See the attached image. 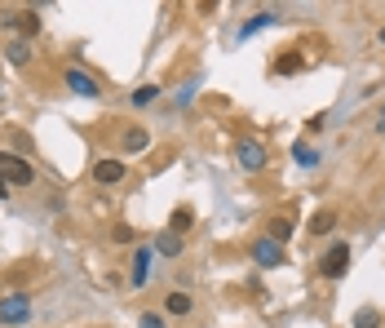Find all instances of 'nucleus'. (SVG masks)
Masks as SVG:
<instances>
[{"mask_svg": "<svg viewBox=\"0 0 385 328\" xmlns=\"http://www.w3.org/2000/svg\"><path fill=\"white\" fill-rule=\"evenodd\" d=\"M0 324H5V328L31 324V298H27V293H9V298H0Z\"/></svg>", "mask_w": 385, "mask_h": 328, "instance_id": "f257e3e1", "label": "nucleus"}, {"mask_svg": "<svg viewBox=\"0 0 385 328\" xmlns=\"http://www.w3.org/2000/svg\"><path fill=\"white\" fill-rule=\"evenodd\" d=\"M350 271V244H332V249L319 257V275L324 280H341Z\"/></svg>", "mask_w": 385, "mask_h": 328, "instance_id": "f03ea898", "label": "nucleus"}, {"mask_svg": "<svg viewBox=\"0 0 385 328\" xmlns=\"http://www.w3.org/2000/svg\"><path fill=\"white\" fill-rule=\"evenodd\" d=\"M0 177H5L9 187H31L36 169H31L27 160H18V156H5V151H0Z\"/></svg>", "mask_w": 385, "mask_h": 328, "instance_id": "7ed1b4c3", "label": "nucleus"}, {"mask_svg": "<svg viewBox=\"0 0 385 328\" xmlns=\"http://www.w3.org/2000/svg\"><path fill=\"white\" fill-rule=\"evenodd\" d=\"M124 160H97L93 164V182H102V187H115V182H124Z\"/></svg>", "mask_w": 385, "mask_h": 328, "instance_id": "20e7f679", "label": "nucleus"}, {"mask_svg": "<svg viewBox=\"0 0 385 328\" xmlns=\"http://www.w3.org/2000/svg\"><path fill=\"white\" fill-rule=\"evenodd\" d=\"M239 169L244 173H261L266 169V151H261V142H239Z\"/></svg>", "mask_w": 385, "mask_h": 328, "instance_id": "39448f33", "label": "nucleus"}, {"mask_svg": "<svg viewBox=\"0 0 385 328\" xmlns=\"http://www.w3.org/2000/svg\"><path fill=\"white\" fill-rule=\"evenodd\" d=\"M195 310V302H191V293H182V288H173V293H164V315H173V320H186Z\"/></svg>", "mask_w": 385, "mask_h": 328, "instance_id": "423d86ee", "label": "nucleus"}, {"mask_svg": "<svg viewBox=\"0 0 385 328\" xmlns=\"http://www.w3.org/2000/svg\"><path fill=\"white\" fill-rule=\"evenodd\" d=\"M253 257L261 262V266H283V244H275L271 235H266V240L253 244Z\"/></svg>", "mask_w": 385, "mask_h": 328, "instance_id": "0eeeda50", "label": "nucleus"}, {"mask_svg": "<svg viewBox=\"0 0 385 328\" xmlns=\"http://www.w3.org/2000/svg\"><path fill=\"white\" fill-rule=\"evenodd\" d=\"M66 89H71V93H80V98H97L93 76H85L80 67H66Z\"/></svg>", "mask_w": 385, "mask_h": 328, "instance_id": "6e6552de", "label": "nucleus"}, {"mask_svg": "<svg viewBox=\"0 0 385 328\" xmlns=\"http://www.w3.org/2000/svg\"><path fill=\"white\" fill-rule=\"evenodd\" d=\"M146 280H150V249H138L133 253V266H129V284L142 288Z\"/></svg>", "mask_w": 385, "mask_h": 328, "instance_id": "1a4fd4ad", "label": "nucleus"}, {"mask_svg": "<svg viewBox=\"0 0 385 328\" xmlns=\"http://www.w3.org/2000/svg\"><path fill=\"white\" fill-rule=\"evenodd\" d=\"M0 23L18 27L23 36H36V31H40V13H36V9H27V13H9V18H0Z\"/></svg>", "mask_w": 385, "mask_h": 328, "instance_id": "9d476101", "label": "nucleus"}, {"mask_svg": "<svg viewBox=\"0 0 385 328\" xmlns=\"http://www.w3.org/2000/svg\"><path fill=\"white\" fill-rule=\"evenodd\" d=\"M332 226H337V213H332V209H319V213L310 218V235H328Z\"/></svg>", "mask_w": 385, "mask_h": 328, "instance_id": "9b49d317", "label": "nucleus"}, {"mask_svg": "<svg viewBox=\"0 0 385 328\" xmlns=\"http://www.w3.org/2000/svg\"><path fill=\"white\" fill-rule=\"evenodd\" d=\"M146 142H150V134H146V129H124V138H120V146H124V151H146Z\"/></svg>", "mask_w": 385, "mask_h": 328, "instance_id": "f8f14e48", "label": "nucleus"}, {"mask_svg": "<svg viewBox=\"0 0 385 328\" xmlns=\"http://www.w3.org/2000/svg\"><path fill=\"white\" fill-rule=\"evenodd\" d=\"M271 23H279V13H271V9H266V13H257L253 23H244V31H239V36L248 40V36H257V31H261V27H271Z\"/></svg>", "mask_w": 385, "mask_h": 328, "instance_id": "ddd939ff", "label": "nucleus"}, {"mask_svg": "<svg viewBox=\"0 0 385 328\" xmlns=\"http://www.w3.org/2000/svg\"><path fill=\"white\" fill-rule=\"evenodd\" d=\"M155 249H160L164 257H177V253H182V235H173V231H164V235L155 240Z\"/></svg>", "mask_w": 385, "mask_h": 328, "instance_id": "4468645a", "label": "nucleus"}, {"mask_svg": "<svg viewBox=\"0 0 385 328\" xmlns=\"http://www.w3.org/2000/svg\"><path fill=\"white\" fill-rule=\"evenodd\" d=\"M266 231H271L275 244H283V240L292 235V222H288V218H271V226H266Z\"/></svg>", "mask_w": 385, "mask_h": 328, "instance_id": "2eb2a0df", "label": "nucleus"}, {"mask_svg": "<svg viewBox=\"0 0 385 328\" xmlns=\"http://www.w3.org/2000/svg\"><path fill=\"white\" fill-rule=\"evenodd\" d=\"M5 54H9V62H13V67H23V62L31 58V45H27V40H13V45L5 49Z\"/></svg>", "mask_w": 385, "mask_h": 328, "instance_id": "dca6fc26", "label": "nucleus"}, {"mask_svg": "<svg viewBox=\"0 0 385 328\" xmlns=\"http://www.w3.org/2000/svg\"><path fill=\"white\" fill-rule=\"evenodd\" d=\"M292 156H297V164H306V169H310L314 160H319V151H314L310 142H297V146H292Z\"/></svg>", "mask_w": 385, "mask_h": 328, "instance_id": "f3484780", "label": "nucleus"}, {"mask_svg": "<svg viewBox=\"0 0 385 328\" xmlns=\"http://www.w3.org/2000/svg\"><path fill=\"white\" fill-rule=\"evenodd\" d=\"M297 71H301V58L297 54H288V58L275 62V76H297Z\"/></svg>", "mask_w": 385, "mask_h": 328, "instance_id": "a211bd4d", "label": "nucleus"}, {"mask_svg": "<svg viewBox=\"0 0 385 328\" xmlns=\"http://www.w3.org/2000/svg\"><path fill=\"white\" fill-rule=\"evenodd\" d=\"M191 222H195V213H191V209H177V213H173V222H169V231L177 235V231H186Z\"/></svg>", "mask_w": 385, "mask_h": 328, "instance_id": "6ab92c4d", "label": "nucleus"}, {"mask_svg": "<svg viewBox=\"0 0 385 328\" xmlns=\"http://www.w3.org/2000/svg\"><path fill=\"white\" fill-rule=\"evenodd\" d=\"M111 240H115V244H133V240H138V231H133L129 222H120V226L111 231Z\"/></svg>", "mask_w": 385, "mask_h": 328, "instance_id": "aec40b11", "label": "nucleus"}, {"mask_svg": "<svg viewBox=\"0 0 385 328\" xmlns=\"http://www.w3.org/2000/svg\"><path fill=\"white\" fill-rule=\"evenodd\" d=\"M355 324H359V328H381V315L367 306V310H359V315H355Z\"/></svg>", "mask_w": 385, "mask_h": 328, "instance_id": "412c9836", "label": "nucleus"}, {"mask_svg": "<svg viewBox=\"0 0 385 328\" xmlns=\"http://www.w3.org/2000/svg\"><path fill=\"white\" fill-rule=\"evenodd\" d=\"M138 328H164V320L155 315V310H142V315H138Z\"/></svg>", "mask_w": 385, "mask_h": 328, "instance_id": "4be33fe9", "label": "nucleus"}, {"mask_svg": "<svg viewBox=\"0 0 385 328\" xmlns=\"http://www.w3.org/2000/svg\"><path fill=\"white\" fill-rule=\"evenodd\" d=\"M155 93H160L155 85H146V89H138V93H133V107H146V102H150V98H155Z\"/></svg>", "mask_w": 385, "mask_h": 328, "instance_id": "5701e85b", "label": "nucleus"}, {"mask_svg": "<svg viewBox=\"0 0 385 328\" xmlns=\"http://www.w3.org/2000/svg\"><path fill=\"white\" fill-rule=\"evenodd\" d=\"M5 195H9V182H5V177H0V200H5Z\"/></svg>", "mask_w": 385, "mask_h": 328, "instance_id": "b1692460", "label": "nucleus"}, {"mask_svg": "<svg viewBox=\"0 0 385 328\" xmlns=\"http://www.w3.org/2000/svg\"><path fill=\"white\" fill-rule=\"evenodd\" d=\"M377 40H381V45H385V27H381V36H377Z\"/></svg>", "mask_w": 385, "mask_h": 328, "instance_id": "393cba45", "label": "nucleus"}]
</instances>
